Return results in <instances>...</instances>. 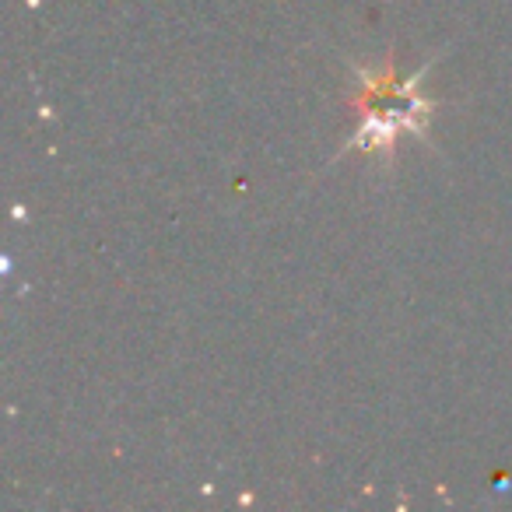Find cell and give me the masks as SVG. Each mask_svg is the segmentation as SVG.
Wrapping results in <instances>:
<instances>
[{
	"label": "cell",
	"mask_w": 512,
	"mask_h": 512,
	"mask_svg": "<svg viewBox=\"0 0 512 512\" xmlns=\"http://www.w3.org/2000/svg\"><path fill=\"white\" fill-rule=\"evenodd\" d=\"M351 71L358 78V113H362L355 141L348 144L351 151H379V155L390 158L400 130L425 134L435 102L425 99L418 92V85L428 67H421L418 74H411L404 81L393 74V67L372 71V67L351 64Z\"/></svg>",
	"instance_id": "6da1fadb"
}]
</instances>
